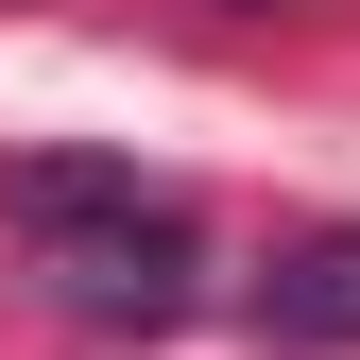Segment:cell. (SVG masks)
I'll return each instance as SVG.
<instances>
[{
	"label": "cell",
	"instance_id": "obj_1",
	"mask_svg": "<svg viewBox=\"0 0 360 360\" xmlns=\"http://www.w3.org/2000/svg\"><path fill=\"white\" fill-rule=\"evenodd\" d=\"M34 275H52V309H69V326H189V275H206V257H189V206H103V223H52V240H34Z\"/></svg>",
	"mask_w": 360,
	"mask_h": 360
},
{
	"label": "cell",
	"instance_id": "obj_2",
	"mask_svg": "<svg viewBox=\"0 0 360 360\" xmlns=\"http://www.w3.org/2000/svg\"><path fill=\"white\" fill-rule=\"evenodd\" d=\"M257 343H309V360L360 343V223H326V240H292L257 275Z\"/></svg>",
	"mask_w": 360,
	"mask_h": 360
}]
</instances>
